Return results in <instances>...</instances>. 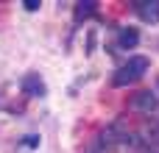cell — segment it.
I'll return each mask as SVG.
<instances>
[{"mask_svg": "<svg viewBox=\"0 0 159 153\" xmlns=\"http://www.w3.org/2000/svg\"><path fill=\"white\" fill-rule=\"evenodd\" d=\"M20 89H22V95H28V98H42V95L48 92V89H45V81L39 78V72H28V75H22Z\"/></svg>", "mask_w": 159, "mask_h": 153, "instance_id": "3957f363", "label": "cell"}, {"mask_svg": "<svg viewBox=\"0 0 159 153\" xmlns=\"http://www.w3.org/2000/svg\"><path fill=\"white\" fill-rule=\"evenodd\" d=\"M131 109H134V111H143V114H154L159 109V95L151 92V89L137 92V95L131 98Z\"/></svg>", "mask_w": 159, "mask_h": 153, "instance_id": "7a4b0ae2", "label": "cell"}, {"mask_svg": "<svg viewBox=\"0 0 159 153\" xmlns=\"http://www.w3.org/2000/svg\"><path fill=\"white\" fill-rule=\"evenodd\" d=\"M157 95H159V84H157Z\"/></svg>", "mask_w": 159, "mask_h": 153, "instance_id": "ba28073f", "label": "cell"}, {"mask_svg": "<svg viewBox=\"0 0 159 153\" xmlns=\"http://www.w3.org/2000/svg\"><path fill=\"white\" fill-rule=\"evenodd\" d=\"M148 59L145 56H131L123 67H117L115 70V75H112V84L115 86H131V84H137L145 72H148Z\"/></svg>", "mask_w": 159, "mask_h": 153, "instance_id": "6da1fadb", "label": "cell"}, {"mask_svg": "<svg viewBox=\"0 0 159 153\" xmlns=\"http://www.w3.org/2000/svg\"><path fill=\"white\" fill-rule=\"evenodd\" d=\"M22 6H25L28 11H36V8H39V0H22Z\"/></svg>", "mask_w": 159, "mask_h": 153, "instance_id": "52a82bcc", "label": "cell"}, {"mask_svg": "<svg viewBox=\"0 0 159 153\" xmlns=\"http://www.w3.org/2000/svg\"><path fill=\"white\" fill-rule=\"evenodd\" d=\"M137 42H140V31L137 28H120V33H117V47L120 50H131V47H137Z\"/></svg>", "mask_w": 159, "mask_h": 153, "instance_id": "5b68a950", "label": "cell"}, {"mask_svg": "<svg viewBox=\"0 0 159 153\" xmlns=\"http://www.w3.org/2000/svg\"><path fill=\"white\" fill-rule=\"evenodd\" d=\"M98 11V3L95 0H81V3H75V22H81V20H87V17H92Z\"/></svg>", "mask_w": 159, "mask_h": 153, "instance_id": "8992f818", "label": "cell"}, {"mask_svg": "<svg viewBox=\"0 0 159 153\" xmlns=\"http://www.w3.org/2000/svg\"><path fill=\"white\" fill-rule=\"evenodd\" d=\"M131 6L143 22H159V0H134Z\"/></svg>", "mask_w": 159, "mask_h": 153, "instance_id": "277c9868", "label": "cell"}]
</instances>
